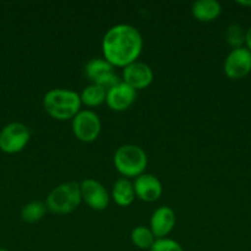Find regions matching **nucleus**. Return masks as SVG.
I'll use <instances>...</instances> for the list:
<instances>
[{
    "instance_id": "f257e3e1",
    "label": "nucleus",
    "mask_w": 251,
    "mask_h": 251,
    "mask_svg": "<svg viewBox=\"0 0 251 251\" xmlns=\"http://www.w3.org/2000/svg\"><path fill=\"white\" fill-rule=\"evenodd\" d=\"M103 58L113 66H125L137 61L143 49V37L134 26L118 24L107 29L101 43Z\"/></svg>"
},
{
    "instance_id": "f03ea898",
    "label": "nucleus",
    "mask_w": 251,
    "mask_h": 251,
    "mask_svg": "<svg viewBox=\"0 0 251 251\" xmlns=\"http://www.w3.org/2000/svg\"><path fill=\"white\" fill-rule=\"evenodd\" d=\"M42 103L47 114L57 120L73 119L81 107L80 95L68 88H52L44 95Z\"/></svg>"
},
{
    "instance_id": "7ed1b4c3",
    "label": "nucleus",
    "mask_w": 251,
    "mask_h": 251,
    "mask_svg": "<svg viewBox=\"0 0 251 251\" xmlns=\"http://www.w3.org/2000/svg\"><path fill=\"white\" fill-rule=\"evenodd\" d=\"M113 164L123 176L137 178L142 176L147 168L148 156L144 150L137 145H122L116 150Z\"/></svg>"
},
{
    "instance_id": "20e7f679",
    "label": "nucleus",
    "mask_w": 251,
    "mask_h": 251,
    "mask_svg": "<svg viewBox=\"0 0 251 251\" xmlns=\"http://www.w3.org/2000/svg\"><path fill=\"white\" fill-rule=\"evenodd\" d=\"M81 202L80 184L68 181L56 186L46 199L47 210L57 215H68L78 208Z\"/></svg>"
},
{
    "instance_id": "39448f33",
    "label": "nucleus",
    "mask_w": 251,
    "mask_h": 251,
    "mask_svg": "<svg viewBox=\"0 0 251 251\" xmlns=\"http://www.w3.org/2000/svg\"><path fill=\"white\" fill-rule=\"evenodd\" d=\"M84 73L91 83L101 86L106 92L122 81L116 75L115 66L105 58H94L89 60L85 64Z\"/></svg>"
},
{
    "instance_id": "423d86ee",
    "label": "nucleus",
    "mask_w": 251,
    "mask_h": 251,
    "mask_svg": "<svg viewBox=\"0 0 251 251\" xmlns=\"http://www.w3.org/2000/svg\"><path fill=\"white\" fill-rule=\"evenodd\" d=\"M71 130L79 141L93 142L101 131V120L95 112L90 109L80 110L71 119Z\"/></svg>"
},
{
    "instance_id": "0eeeda50",
    "label": "nucleus",
    "mask_w": 251,
    "mask_h": 251,
    "mask_svg": "<svg viewBox=\"0 0 251 251\" xmlns=\"http://www.w3.org/2000/svg\"><path fill=\"white\" fill-rule=\"evenodd\" d=\"M30 137L31 134L26 125L17 122L10 123L0 131V150L5 153H17L26 147Z\"/></svg>"
},
{
    "instance_id": "6e6552de",
    "label": "nucleus",
    "mask_w": 251,
    "mask_h": 251,
    "mask_svg": "<svg viewBox=\"0 0 251 251\" xmlns=\"http://www.w3.org/2000/svg\"><path fill=\"white\" fill-rule=\"evenodd\" d=\"M223 69L231 80L245 77L251 71V51L246 47L233 49L224 60Z\"/></svg>"
},
{
    "instance_id": "1a4fd4ad",
    "label": "nucleus",
    "mask_w": 251,
    "mask_h": 251,
    "mask_svg": "<svg viewBox=\"0 0 251 251\" xmlns=\"http://www.w3.org/2000/svg\"><path fill=\"white\" fill-rule=\"evenodd\" d=\"M81 200L95 211L105 210L110 202V195L105 186L95 179H84L80 183Z\"/></svg>"
},
{
    "instance_id": "9d476101",
    "label": "nucleus",
    "mask_w": 251,
    "mask_h": 251,
    "mask_svg": "<svg viewBox=\"0 0 251 251\" xmlns=\"http://www.w3.org/2000/svg\"><path fill=\"white\" fill-rule=\"evenodd\" d=\"M122 77L123 82L137 91L147 88L153 82L154 73L148 64L143 63V61H134L123 68Z\"/></svg>"
},
{
    "instance_id": "9b49d317",
    "label": "nucleus",
    "mask_w": 251,
    "mask_h": 251,
    "mask_svg": "<svg viewBox=\"0 0 251 251\" xmlns=\"http://www.w3.org/2000/svg\"><path fill=\"white\" fill-rule=\"evenodd\" d=\"M137 98V91L126 82L121 81L106 93V103L116 112H123L134 103Z\"/></svg>"
},
{
    "instance_id": "f8f14e48",
    "label": "nucleus",
    "mask_w": 251,
    "mask_h": 251,
    "mask_svg": "<svg viewBox=\"0 0 251 251\" xmlns=\"http://www.w3.org/2000/svg\"><path fill=\"white\" fill-rule=\"evenodd\" d=\"M176 223V215L169 206H161L153 212L150 217V230L157 239L166 238V235L174 229Z\"/></svg>"
},
{
    "instance_id": "ddd939ff",
    "label": "nucleus",
    "mask_w": 251,
    "mask_h": 251,
    "mask_svg": "<svg viewBox=\"0 0 251 251\" xmlns=\"http://www.w3.org/2000/svg\"><path fill=\"white\" fill-rule=\"evenodd\" d=\"M133 186H134L135 196L147 202L157 201L162 194L161 181L153 174L143 173L142 176H137Z\"/></svg>"
},
{
    "instance_id": "4468645a",
    "label": "nucleus",
    "mask_w": 251,
    "mask_h": 251,
    "mask_svg": "<svg viewBox=\"0 0 251 251\" xmlns=\"http://www.w3.org/2000/svg\"><path fill=\"white\" fill-rule=\"evenodd\" d=\"M191 12L198 21L209 22L220 15L221 5L217 0H197L192 4Z\"/></svg>"
},
{
    "instance_id": "2eb2a0df",
    "label": "nucleus",
    "mask_w": 251,
    "mask_h": 251,
    "mask_svg": "<svg viewBox=\"0 0 251 251\" xmlns=\"http://www.w3.org/2000/svg\"><path fill=\"white\" fill-rule=\"evenodd\" d=\"M112 196L113 201L121 207H127L134 201L135 191L133 183H130L128 179L121 178L113 184L112 188Z\"/></svg>"
},
{
    "instance_id": "dca6fc26",
    "label": "nucleus",
    "mask_w": 251,
    "mask_h": 251,
    "mask_svg": "<svg viewBox=\"0 0 251 251\" xmlns=\"http://www.w3.org/2000/svg\"><path fill=\"white\" fill-rule=\"evenodd\" d=\"M106 93L107 92L101 86L91 83L81 91V104H85L88 107H98L103 102H106Z\"/></svg>"
},
{
    "instance_id": "f3484780",
    "label": "nucleus",
    "mask_w": 251,
    "mask_h": 251,
    "mask_svg": "<svg viewBox=\"0 0 251 251\" xmlns=\"http://www.w3.org/2000/svg\"><path fill=\"white\" fill-rule=\"evenodd\" d=\"M130 240H132L133 245H135L139 249L150 250L157 238L153 234L150 228L139 226V227L133 228V230L130 232Z\"/></svg>"
},
{
    "instance_id": "a211bd4d",
    "label": "nucleus",
    "mask_w": 251,
    "mask_h": 251,
    "mask_svg": "<svg viewBox=\"0 0 251 251\" xmlns=\"http://www.w3.org/2000/svg\"><path fill=\"white\" fill-rule=\"evenodd\" d=\"M47 212L46 202L42 201H31V202L24 205L21 208V220L26 223L38 222L43 218Z\"/></svg>"
},
{
    "instance_id": "6ab92c4d",
    "label": "nucleus",
    "mask_w": 251,
    "mask_h": 251,
    "mask_svg": "<svg viewBox=\"0 0 251 251\" xmlns=\"http://www.w3.org/2000/svg\"><path fill=\"white\" fill-rule=\"evenodd\" d=\"M225 39L229 46L235 48L244 47L246 41V31L239 25H230L225 31Z\"/></svg>"
},
{
    "instance_id": "aec40b11",
    "label": "nucleus",
    "mask_w": 251,
    "mask_h": 251,
    "mask_svg": "<svg viewBox=\"0 0 251 251\" xmlns=\"http://www.w3.org/2000/svg\"><path fill=\"white\" fill-rule=\"evenodd\" d=\"M149 251H184V249L176 240L162 238V239L155 240Z\"/></svg>"
},
{
    "instance_id": "412c9836",
    "label": "nucleus",
    "mask_w": 251,
    "mask_h": 251,
    "mask_svg": "<svg viewBox=\"0 0 251 251\" xmlns=\"http://www.w3.org/2000/svg\"><path fill=\"white\" fill-rule=\"evenodd\" d=\"M245 44H246V48H248L249 50L251 51V26H250V28H249L248 31H246Z\"/></svg>"
},
{
    "instance_id": "4be33fe9",
    "label": "nucleus",
    "mask_w": 251,
    "mask_h": 251,
    "mask_svg": "<svg viewBox=\"0 0 251 251\" xmlns=\"http://www.w3.org/2000/svg\"><path fill=\"white\" fill-rule=\"evenodd\" d=\"M236 4L241 5V6H246V7H251V0H238Z\"/></svg>"
},
{
    "instance_id": "5701e85b",
    "label": "nucleus",
    "mask_w": 251,
    "mask_h": 251,
    "mask_svg": "<svg viewBox=\"0 0 251 251\" xmlns=\"http://www.w3.org/2000/svg\"><path fill=\"white\" fill-rule=\"evenodd\" d=\"M0 251H9V250H6V249H0Z\"/></svg>"
}]
</instances>
